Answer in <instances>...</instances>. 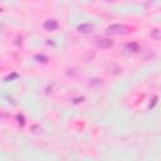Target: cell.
<instances>
[{
  "label": "cell",
  "instance_id": "1",
  "mask_svg": "<svg viewBox=\"0 0 161 161\" xmlns=\"http://www.w3.org/2000/svg\"><path fill=\"white\" fill-rule=\"evenodd\" d=\"M106 32L108 34H125L127 33V27L121 25V24H113V25H110Z\"/></svg>",
  "mask_w": 161,
  "mask_h": 161
},
{
  "label": "cell",
  "instance_id": "2",
  "mask_svg": "<svg viewBox=\"0 0 161 161\" xmlns=\"http://www.w3.org/2000/svg\"><path fill=\"white\" fill-rule=\"evenodd\" d=\"M137 50H138V44H137V43H127V44L122 48V52L126 53V54L136 53Z\"/></svg>",
  "mask_w": 161,
  "mask_h": 161
},
{
  "label": "cell",
  "instance_id": "3",
  "mask_svg": "<svg viewBox=\"0 0 161 161\" xmlns=\"http://www.w3.org/2000/svg\"><path fill=\"white\" fill-rule=\"evenodd\" d=\"M43 27H44L46 30L53 32V30H55L58 28V23H57V20H54V19H49V20H47V22L44 23Z\"/></svg>",
  "mask_w": 161,
  "mask_h": 161
},
{
  "label": "cell",
  "instance_id": "4",
  "mask_svg": "<svg viewBox=\"0 0 161 161\" xmlns=\"http://www.w3.org/2000/svg\"><path fill=\"white\" fill-rule=\"evenodd\" d=\"M97 46L101 49H107V48H111L113 46V42L111 39H101L97 42Z\"/></svg>",
  "mask_w": 161,
  "mask_h": 161
},
{
  "label": "cell",
  "instance_id": "5",
  "mask_svg": "<svg viewBox=\"0 0 161 161\" xmlns=\"http://www.w3.org/2000/svg\"><path fill=\"white\" fill-rule=\"evenodd\" d=\"M78 32L79 33H83V34H87V33H91L93 30V25L92 24H80L78 25Z\"/></svg>",
  "mask_w": 161,
  "mask_h": 161
},
{
  "label": "cell",
  "instance_id": "6",
  "mask_svg": "<svg viewBox=\"0 0 161 161\" xmlns=\"http://www.w3.org/2000/svg\"><path fill=\"white\" fill-rule=\"evenodd\" d=\"M121 71H122V68L116 66V64H111V66L107 67V73L108 74H118V73H121Z\"/></svg>",
  "mask_w": 161,
  "mask_h": 161
},
{
  "label": "cell",
  "instance_id": "7",
  "mask_svg": "<svg viewBox=\"0 0 161 161\" xmlns=\"http://www.w3.org/2000/svg\"><path fill=\"white\" fill-rule=\"evenodd\" d=\"M16 120H18V122H19L20 125L24 126L25 121H24V116H23V115H18V116H16Z\"/></svg>",
  "mask_w": 161,
  "mask_h": 161
},
{
  "label": "cell",
  "instance_id": "8",
  "mask_svg": "<svg viewBox=\"0 0 161 161\" xmlns=\"http://www.w3.org/2000/svg\"><path fill=\"white\" fill-rule=\"evenodd\" d=\"M35 59H39L38 62H43V63L48 60V58H47L46 55H35Z\"/></svg>",
  "mask_w": 161,
  "mask_h": 161
},
{
  "label": "cell",
  "instance_id": "9",
  "mask_svg": "<svg viewBox=\"0 0 161 161\" xmlns=\"http://www.w3.org/2000/svg\"><path fill=\"white\" fill-rule=\"evenodd\" d=\"M19 76L16 74V73H13L11 76H8V77H5V82H9V79H13V78H18Z\"/></svg>",
  "mask_w": 161,
  "mask_h": 161
},
{
  "label": "cell",
  "instance_id": "10",
  "mask_svg": "<svg viewBox=\"0 0 161 161\" xmlns=\"http://www.w3.org/2000/svg\"><path fill=\"white\" fill-rule=\"evenodd\" d=\"M93 85H101V82L98 79H92V82H91V86H93Z\"/></svg>",
  "mask_w": 161,
  "mask_h": 161
}]
</instances>
